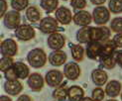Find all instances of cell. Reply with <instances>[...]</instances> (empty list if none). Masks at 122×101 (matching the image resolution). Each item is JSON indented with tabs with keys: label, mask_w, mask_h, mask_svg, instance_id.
<instances>
[{
	"label": "cell",
	"mask_w": 122,
	"mask_h": 101,
	"mask_svg": "<svg viewBox=\"0 0 122 101\" xmlns=\"http://www.w3.org/2000/svg\"><path fill=\"white\" fill-rule=\"evenodd\" d=\"M27 62L34 68H40L43 67L46 64L47 62V56L46 53L43 49L36 48V49L31 50L27 55Z\"/></svg>",
	"instance_id": "1"
},
{
	"label": "cell",
	"mask_w": 122,
	"mask_h": 101,
	"mask_svg": "<svg viewBox=\"0 0 122 101\" xmlns=\"http://www.w3.org/2000/svg\"><path fill=\"white\" fill-rule=\"evenodd\" d=\"M110 35L111 32L107 27H90V42H99L104 44L109 41Z\"/></svg>",
	"instance_id": "2"
},
{
	"label": "cell",
	"mask_w": 122,
	"mask_h": 101,
	"mask_svg": "<svg viewBox=\"0 0 122 101\" xmlns=\"http://www.w3.org/2000/svg\"><path fill=\"white\" fill-rule=\"evenodd\" d=\"M110 19V11L104 6H97L92 11V20L98 26L106 24Z\"/></svg>",
	"instance_id": "3"
},
{
	"label": "cell",
	"mask_w": 122,
	"mask_h": 101,
	"mask_svg": "<svg viewBox=\"0 0 122 101\" xmlns=\"http://www.w3.org/2000/svg\"><path fill=\"white\" fill-rule=\"evenodd\" d=\"M0 52L2 57L13 58L18 53V45L13 39H6L1 43Z\"/></svg>",
	"instance_id": "4"
},
{
	"label": "cell",
	"mask_w": 122,
	"mask_h": 101,
	"mask_svg": "<svg viewBox=\"0 0 122 101\" xmlns=\"http://www.w3.org/2000/svg\"><path fill=\"white\" fill-rule=\"evenodd\" d=\"M20 21H21L20 13L18 11H15V10L7 12L3 18L4 26L10 30H13V29L16 30L20 26Z\"/></svg>",
	"instance_id": "5"
},
{
	"label": "cell",
	"mask_w": 122,
	"mask_h": 101,
	"mask_svg": "<svg viewBox=\"0 0 122 101\" xmlns=\"http://www.w3.org/2000/svg\"><path fill=\"white\" fill-rule=\"evenodd\" d=\"M46 83L51 87H59L63 83L64 80V73L58 69H51L49 70L45 75Z\"/></svg>",
	"instance_id": "6"
},
{
	"label": "cell",
	"mask_w": 122,
	"mask_h": 101,
	"mask_svg": "<svg viewBox=\"0 0 122 101\" xmlns=\"http://www.w3.org/2000/svg\"><path fill=\"white\" fill-rule=\"evenodd\" d=\"M40 29L43 33L45 34H53L56 33L59 29V23L56 18L53 17H45L40 21Z\"/></svg>",
	"instance_id": "7"
},
{
	"label": "cell",
	"mask_w": 122,
	"mask_h": 101,
	"mask_svg": "<svg viewBox=\"0 0 122 101\" xmlns=\"http://www.w3.org/2000/svg\"><path fill=\"white\" fill-rule=\"evenodd\" d=\"M15 35L21 41H30L35 38L36 32L32 26L27 25V24H23V25H20L16 29Z\"/></svg>",
	"instance_id": "8"
},
{
	"label": "cell",
	"mask_w": 122,
	"mask_h": 101,
	"mask_svg": "<svg viewBox=\"0 0 122 101\" xmlns=\"http://www.w3.org/2000/svg\"><path fill=\"white\" fill-rule=\"evenodd\" d=\"M48 46L50 49L54 51L62 50L66 45V38L65 36L60 33H53L48 37Z\"/></svg>",
	"instance_id": "9"
},
{
	"label": "cell",
	"mask_w": 122,
	"mask_h": 101,
	"mask_svg": "<svg viewBox=\"0 0 122 101\" xmlns=\"http://www.w3.org/2000/svg\"><path fill=\"white\" fill-rule=\"evenodd\" d=\"M45 81H46L45 78L40 73L34 72L32 74H30V76L28 77L27 83H28V86L31 88L33 91L38 92L43 89L44 84H45Z\"/></svg>",
	"instance_id": "10"
},
{
	"label": "cell",
	"mask_w": 122,
	"mask_h": 101,
	"mask_svg": "<svg viewBox=\"0 0 122 101\" xmlns=\"http://www.w3.org/2000/svg\"><path fill=\"white\" fill-rule=\"evenodd\" d=\"M72 21L75 22L76 25L81 26V27H87L92 21V14L85 10H81L75 13L72 17Z\"/></svg>",
	"instance_id": "11"
},
{
	"label": "cell",
	"mask_w": 122,
	"mask_h": 101,
	"mask_svg": "<svg viewBox=\"0 0 122 101\" xmlns=\"http://www.w3.org/2000/svg\"><path fill=\"white\" fill-rule=\"evenodd\" d=\"M64 75L70 80H76L81 75V67L76 63H68L64 67Z\"/></svg>",
	"instance_id": "12"
},
{
	"label": "cell",
	"mask_w": 122,
	"mask_h": 101,
	"mask_svg": "<svg viewBox=\"0 0 122 101\" xmlns=\"http://www.w3.org/2000/svg\"><path fill=\"white\" fill-rule=\"evenodd\" d=\"M55 17L59 23L63 24V25H69L74 16L71 15V10L66 8V6H61L55 12Z\"/></svg>",
	"instance_id": "13"
},
{
	"label": "cell",
	"mask_w": 122,
	"mask_h": 101,
	"mask_svg": "<svg viewBox=\"0 0 122 101\" xmlns=\"http://www.w3.org/2000/svg\"><path fill=\"white\" fill-rule=\"evenodd\" d=\"M3 88L4 91L7 94L12 95V96H16V95L20 94L23 90V84L18 79L6 80L3 84Z\"/></svg>",
	"instance_id": "14"
},
{
	"label": "cell",
	"mask_w": 122,
	"mask_h": 101,
	"mask_svg": "<svg viewBox=\"0 0 122 101\" xmlns=\"http://www.w3.org/2000/svg\"><path fill=\"white\" fill-rule=\"evenodd\" d=\"M102 46L103 44L99 43V42H90V43H88L86 46V50H85L87 58L91 59H97L98 58H100Z\"/></svg>",
	"instance_id": "15"
},
{
	"label": "cell",
	"mask_w": 122,
	"mask_h": 101,
	"mask_svg": "<svg viewBox=\"0 0 122 101\" xmlns=\"http://www.w3.org/2000/svg\"><path fill=\"white\" fill-rule=\"evenodd\" d=\"M66 58H68V56H66V53L62 50L54 51L49 55V62H50V63L52 65H54V67L63 65L66 62Z\"/></svg>",
	"instance_id": "16"
},
{
	"label": "cell",
	"mask_w": 122,
	"mask_h": 101,
	"mask_svg": "<svg viewBox=\"0 0 122 101\" xmlns=\"http://www.w3.org/2000/svg\"><path fill=\"white\" fill-rule=\"evenodd\" d=\"M91 80L96 86H102L106 84V81L108 79V75L106 73V71L99 69V68H95L91 71Z\"/></svg>",
	"instance_id": "17"
},
{
	"label": "cell",
	"mask_w": 122,
	"mask_h": 101,
	"mask_svg": "<svg viewBox=\"0 0 122 101\" xmlns=\"http://www.w3.org/2000/svg\"><path fill=\"white\" fill-rule=\"evenodd\" d=\"M121 93V83L117 80H111L106 83L105 94L109 97H117Z\"/></svg>",
	"instance_id": "18"
},
{
	"label": "cell",
	"mask_w": 122,
	"mask_h": 101,
	"mask_svg": "<svg viewBox=\"0 0 122 101\" xmlns=\"http://www.w3.org/2000/svg\"><path fill=\"white\" fill-rule=\"evenodd\" d=\"M13 68L18 79H26L30 76V69L27 67V64H25L24 63L21 62L14 63Z\"/></svg>",
	"instance_id": "19"
},
{
	"label": "cell",
	"mask_w": 122,
	"mask_h": 101,
	"mask_svg": "<svg viewBox=\"0 0 122 101\" xmlns=\"http://www.w3.org/2000/svg\"><path fill=\"white\" fill-rule=\"evenodd\" d=\"M69 101H81L84 98V90L78 85H71L68 91Z\"/></svg>",
	"instance_id": "20"
},
{
	"label": "cell",
	"mask_w": 122,
	"mask_h": 101,
	"mask_svg": "<svg viewBox=\"0 0 122 101\" xmlns=\"http://www.w3.org/2000/svg\"><path fill=\"white\" fill-rule=\"evenodd\" d=\"M76 39L81 44H88L90 42V27H81L77 30Z\"/></svg>",
	"instance_id": "21"
},
{
	"label": "cell",
	"mask_w": 122,
	"mask_h": 101,
	"mask_svg": "<svg viewBox=\"0 0 122 101\" xmlns=\"http://www.w3.org/2000/svg\"><path fill=\"white\" fill-rule=\"evenodd\" d=\"M68 91L69 88L66 87V82H64L59 87H56L53 92V97L56 101H65L68 97Z\"/></svg>",
	"instance_id": "22"
},
{
	"label": "cell",
	"mask_w": 122,
	"mask_h": 101,
	"mask_svg": "<svg viewBox=\"0 0 122 101\" xmlns=\"http://www.w3.org/2000/svg\"><path fill=\"white\" fill-rule=\"evenodd\" d=\"M26 18L29 22L37 23L41 19V12L36 6H30L26 10Z\"/></svg>",
	"instance_id": "23"
},
{
	"label": "cell",
	"mask_w": 122,
	"mask_h": 101,
	"mask_svg": "<svg viewBox=\"0 0 122 101\" xmlns=\"http://www.w3.org/2000/svg\"><path fill=\"white\" fill-rule=\"evenodd\" d=\"M40 5L48 13L54 11L56 12V10L59 8V0H41Z\"/></svg>",
	"instance_id": "24"
},
{
	"label": "cell",
	"mask_w": 122,
	"mask_h": 101,
	"mask_svg": "<svg viewBox=\"0 0 122 101\" xmlns=\"http://www.w3.org/2000/svg\"><path fill=\"white\" fill-rule=\"evenodd\" d=\"M71 57L76 63L81 62L84 58V49L81 45H72L71 48Z\"/></svg>",
	"instance_id": "25"
},
{
	"label": "cell",
	"mask_w": 122,
	"mask_h": 101,
	"mask_svg": "<svg viewBox=\"0 0 122 101\" xmlns=\"http://www.w3.org/2000/svg\"><path fill=\"white\" fill-rule=\"evenodd\" d=\"M116 45L114 44L113 40H109L106 43L103 44L102 50H101V55L100 57H106V56H113L115 53V49H116Z\"/></svg>",
	"instance_id": "26"
},
{
	"label": "cell",
	"mask_w": 122,
	"mask_h": 101,
	"mask_svg": "<svg viewBox=\"0 0 122 101\" xmlns=\"http://www.w3.org/2000/svg\"><path fill=\"white\" fill-rule=\"evenodd\" d=\"M100 63L104 68L106 69H112L116 65V59L113 56H106V57H100Z\"/></svg>",
	"instance_id": "27"
},
{
	"label": "cell",
	"mask_w": 122,
	"mask_h": 101,
	"mask_svg": "<svg viewBox=\"0 0 122 101\" xmlns=\"http://www.w3.org/2000/svg\"><path fill=\"white\" fill-rule=\"evenodd\" d=\"M108 9L114 14L122 13V0H109Z\"/></svg>",
	"instance_id": "28"
},
{
	"label": "cell",
	"mask_w": 122,
	"mask_h": 101,
	"mask_svg": "<svg viewBox=\"0 0 122 101\" xmlns=\"http://www.w3.org/2000/svg\"><path fill=\"white\" fill-rule=\"evenodd\" d=\"M29 0H11V7L15 11H23L28 8Z\"/></svg>",
	"instance_id": "29"
},
{
	"label": "cell",
	"mask_w": 122,
	"mask_h": 101,
	"mask_svg": "<svg viewBox=\"0 0 122 101\" xmlns=\"http://www.w3.org/2000/svg\"><path fill=\"white\" fill-rule=\"evenodd\" d=\"M14 64V61L12 58H8V57H2L1 61H0V70L4 73L6 70H8L9 68H11Z\"/></svg>",
	"instance_id": "30"
},
{
	"label": "cell",
	"mask_w": 122,
	"mask_h": 101,
	"mask_svg": "<svg viewBox=\"0 0 122 101\" xmlns=\"http://www.w3.org/2000/svg\"><path fill=\"white\" fill-rule=\"evenodd\" d=\"M104 96H105V90H103L100 86L95 87L92 90V93H91V98L94 101H102L104 99Z\"/></svg>",
	"instance_id": "31"
},
{
	"label": "cell",
	"mask_w": 122,
	"mask_h": 101,
	"mask_svg": "<svg viewBox=\"0 0 122 101\" xmlns=\"http://www.w3.org/2000/svg\"><path fill=\"white\" fill-rule=\"evenodd\" d=\"M110 28L112 31L116 32L117 34L122 33V17H116L111 21Z\"/></svg>",
	"instance_id": "32"
},
{
	"label": "cell",
	"mask_w": 122,
	"mask_h": 101,
	"mask_svg": "<svg viewBox=\"0 0 122 101\" xmlns=\"http://www.w3.org/2000/svg\"><path fill=\"white\" fill-rule=\"evenodd\" d=\"M71 5L74 9L83 10L86 6V0H71Z\"/></svg>",
	"instance_id": "33"
},
{
	"label": "cell",
	"mask_w": 122,
	"mask_h": 101,
	"mask_svg": "<svg viewBox=\"0 0 122 101\" xmlns=\"http://www.w3.org/2000/svg\"><path fill=\"white\" fill-rule=\"evenodd\" d=\"M4 77L6 78V80H15V79H18L17 76H16V73L14 71V68L12 67L11 68H9L8 70H6L4 72Z\"/></svg>",
	"instance_id": "34"
},
{
	"label": "cell",
	"mask_w": 122,
	"mask_h": 101,
	"mask_svg": "<svg viewBox=\"0 0 122 101\" xmlns=\"http://www.w3.org/2000/svg\"><path fill=\"white\" fill-rule=\"evenodd\" d=\"M113 42L114 44L116 45L117 48H122V33H119V34H116L113 37Z\"/></svg>",
	"instance_id": "35"
},
{
	"label": "cell",
	"mask_w": 122,
	"mask_h": 101,
	"mask_svg": "<svg viewBox=\"0 0 122 101\" xmlns=\"http://www.w3.org/2000/svg\"><path fill=\"white\" fill-rule=\"evenodd\" d=\"M0 17L3 18V16H5L6 14V10H7V3H6L5 0H0Z\"/></svg>",
	"instance_id": "36"
},
{
	"label": "cell",
	"mask_w": 122,
	"mask_h": 101,
	"mask_svg": "<svg viewBox=\"0 0 122 101\" xmlns=\"http://www.w3.org/2000/svg\"><path fill=\"white\" fill-rule=\"evenodd\" d=\"M114 58L116 59V63L122 67V51H117L114 53Z\"/></svg>",
	"instance_id": "37"
},
{
	"label": "cell",
	"mask_w": 122,
	"mask_h": 101,
	"mask_svg": "<svg viewBox=\"0 0 122 101\" xmlns=\"http://www.w3.org/2000/svg\"><path fill=\"white\" fill-rule=\"evenodd\" d=\"M16 101H32V98L27 94H22V95H20L19 98H18Z\"/></svg>",
	"instance_id": "38"
},
{
	"label": "cell",
	"mask_w": 122,
	"mask_h": 101,
	"mask_svg": "<svg viewBox=\"0 0 122 101\" xmlns=\"http://www.w3.org/2000/svg\"><path fill=\"white\" fill-rule=\"evenodd\" d=\"M105 1L106 0H90V2L96 6H101L103 3H105Z\"/></svg>",
	"instance_id": "39"
},
{
	"label": "cell",
	"mask_w": 122,
	"mask_h": 101,
	"mask_svg": "<svg viewBox=\"0 0 122 101\" xmlns=\"http://www.w3.org/2000/svg\"><path fill=\"white\" fill-rule=\"evenodd\" d=\"M0 101H12V100L7 95H1V96H0Z\"/></svg>",
	"instance_id": "40"
},
{
	"label": "cell",
	"mask_w": 122,
	"mask_h": 101,
	"mask_svg": "<svg viewBox=\"0 0 122 101\" xmlns=\"http://www.w3.org/2000/svg\"><path fill=\"white\" fill-rule=\"evenodd\" d=\"M81 101H94L92 98H90V97H84L83 99H81Z\"/></svg>",
	"instance_id": "41"
},
{
	"label": "cell",
	"mask_w": 122,
	"mask_h": 101,
	"mask_svg": "<svg viewBox=\"0 0 122 101\" xmlns=\"http://www.w3.org/2000/svg\"><path fill=\"white\" fill-rule=\"evenodd\" d=\"M106 101H117V100H115V99H108V100H106Z\"/></svg>",
	"instance_id": "42"
},
{
	"label": "cell",
	"mask_w": 122,
	"mask_h": 101,
	"mask_svg": "<svg viewBox=\"0 0 122 101\" xmlns=\"http://www.w3.org/2000/svg\"><path fill=\"white\" fill-rule=\"evenodd\" d=\"M121 101H122V93H121Z\"/></svg>",
	"instance_id": "43"
},
{
	"label": "cell",
	"mask_w": 122,
	"mask_h": 101,
	"mask_svg": "<svg viewBox=\"0 0 122 101\" xmlns=\"http://www.w3.org/2000/svg\"><path fill=\"white\" fill-rule=\"evenodd\" d=\"M64 1H68V0H64Z\"/></svg>",
	"instance_id": "44"
}]
</instances>
